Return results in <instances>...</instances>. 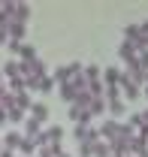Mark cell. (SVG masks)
Listing matches in <instances>:
<instances>
[{"instance_id": "1", "label": "cell", "mask_w": 148, "mask_h": 157, "mask_svg": "<svg viewBox=\"0 0 148 157\" xmlns=\"http://www.w3.org/2000/svg\"><path fill=\"white\" fill-rule=\"evenodd\" d=\"M3 9H6L9 21L27 24V18H30V6H27V3H9V0H3Z\"/></svg>"}, {"instance_id": "2", "label": "cell", "mask_w": 148, "mask_h": 157, "mask_svg": "<svg viewBox=\"0 0 148 157\" xmlns=\"http://www.w3.org/2000/svg\"><path fill=\"white\" fill-rule=\"evenodd\" d=\"M79 73H85V67L76 60V63H67V67H57V70H55V76H52V82H55L57 88H60V85H67V82H70L73 76H79Z\"/></svg>"}, {"instance_id": "3", "label": "cell", "mask_w": 148, "mask_h": 157, "mask_svg": "<svg viewBox=\"0 0 148 157\" xmlns=\"http://www.w3.org/2000/svg\"><path fill=\"white\" fill-rule=\"evenodd\" d=\"M60 139H64V127H42V133L37 136V148L42 145H60Z\"/></svg>"}, {"instance_id": "4", "label": "cell", "mask_w": 148, "mask_h": 157, "mask_svg": "<svg viewBox=\"0 0 148 157\" xmlns=\"http://www.w3.org/2000/svg\"><path fill=\"white\" fill-rule=\"evenodd\" d=\"M73 136H76V142H79V145H91V142H97V139H100V133L94 130L91 124H76Z\"/></svg>"}, {"instance_id": "5", "label": "cell", "mask_w": 148, "mask_h": 157, "mask_svg": "<svg viewBox=\"0 0 148 157\" xmlns=\"http://www.w3.org/2000/svg\"><path fill=\"white\" fill-rule=\"evenodd\" d=\"M118 91H121V100H139V85H133L124 70H121V78H118Z\"/></svg>"}, {"instance_id": "6", "label": "cell", "mask_w": 148, "mask_h": 157, "mask_svg": "<svg viewBox=\"0 0 148 157\" xmlns=\"http://www.w3.org/2000/svg\"><path fill=\"white\" fill-rule=\"evenodd\" d=\"M124 42L142 48V27H139V24H127V27H124Z\"/></svg>"}, {"instance_id": "7", "label": "cell", "mask_w": 148, "mask_h": 157, "mask_svg": "<svg viewBox=\"0 0 148 157\" xmlns=\"http://www.w3.org/2000/svg\"><path fill=\"white\" fill-rule=\"evenodd\" d=\"M139 52H142V48H136V45H130V42H121V45H118V58L124 60V67H130Z\"/></svg>"}, {"instance_id": "8", "label": "cell", "mask_w": 148, "mask_h": 157, "mask_svg": "<svg viewBox=\"0 0 148 157\" xmlns=\"http://www.w3.org/2000/svg\"><path fill=\"white\" fill-rule=\"evenodd\" d=\"M118 130H121V124L112 118V121H106V124L97 130V133H100V139H103V142H112V139H118Z\"/></svg>"}, {"instance_id": "9", "label": "cell", "mask_w": 148, "mask_h": 157, "mask_svg": "<svg viewBox=\"0 0 148 157\" xmlns=\"http://www.w3.org/2000/svg\"><path fill=\"white\" fill-rule=\"evenodd\" d=\"M0 73H3L6 82H12V78H24V76H21V63H18V60H6V63L0 67Z\"/></svg>"}, {"instance_id": "10", "label": "cell", "mask_w": 148, "mask_h": 157, "mask_svg": "<svg viewBox=\"0 0 148 157\" xmlns=\"http://www.w3.org/2000/svg\"><path fill=\"white\" fill-rule=\"evenodd\" d=\"M21 139H24V133H18V130H9V133L0 139V142H3V148H6V151H18Z\"/></svg>"}, {"instance_id": "11", "label": "cell", "mask_w": 148, "mask_h": 157, "mask_svg": "<svg viewBox=\"0 0 148 157\" xmlns=\"http://www.w3.org/2000/svg\"><path fill=\"white\" fill-rule=\"evenodd\" d=\"M27 115L33 118V121H39V124H45V121H49V106H45V103H37V100H33V106L27 109Z\"/></svg>"}, {"instance_id": "12", "label": "cell", "mask_w": 148, "mask_h": 157, "mask_svg": "<svg viewBox=\"0 0 148 157\" xmlns=\"http://www.w3.org/2000/svg\"><path fill=\"white\" fill-rule=\"evenodd\" d=\"M39 133H42V124H39V121H33V118L27 115V118H24V139H33V142H37Z\"/></svg>"}, {"instance_id": "13", "label": "cell", "mask_w": 148, "mask_h": 157, "mask_svg": "<svg viewBox=\"0 0 148 157\" xmlns=\"http://www.w3.org/2000/svg\"><path fill=\"white\" fill-rule=\"evenodd\" d=\"M15 55L21 58V63H24V60H37V48H33L30 42H18V45H15Z\"/></svg>"}, {"instance_id": "14", "label": "cell", "mask_w": 148, "mask_h": 157, "mask_svg": "<svg viewBox=\"0 0 148 157\" xmlns=\"http://www.w3.org/2000/svg\"><path fill=\"white\" fill-rule=\"evenodd\" d=\"M57 91H60V100H64L67 106H73V103H76V97H79V91H76V85H73V82H67V85H60Z\"/></svg>"}, {"instance_id": "15", "label": "cell", "mask_w": 148, "mask_h": 157, "mask_svg": "<svg viewBox=\"0 0 148 157\" xmlns=\"http://www.w3.org/2000/svg\"><path fill=\"white\" fill-rule=\"evenodd\" d=\"M118 78H121V70L106 67V70H103V88H118Z\"/></svg>"}, {"instance_id": "16", "label": "cell", "mask_w": 148, "mask_h": 157, "mask_svg": "<svg viewBox=\"0 0 148 157\" xmlns=\"http://www.w3.org/2000/svg\"><path fill=\"white\" fill-rule=\"evenodd\" d=\"M70 121L73 124H91V112L88 109H79V106H70Z\"/></svg>"}, {"instance_id": "17", "label": "cell", "mask_w": 148, "mask_h": 157, "mask_svg": "<svg viewBox=\"0 0 148 157\" xmlns=\"http://www.w3.org/2000/svg\"><path fill=\"white\" fill-rule=\"evenodd\" d=\"M124 109H127V106H124V100H106V112H109L115 121L124 115Z\"/></svg>"}, {"instance_id": "18", "label": "cell", "mask_w": 148, "mask_h": 157, "mask_svg": "<svg viewBox=\"0 0 148 157\" xmlns=\"http://www.w3.org/2000/svg\"><path fill=\"white\" fill-rule=\"evenodd\" d=\"M112 148L109 142H103V139H97V142H91V157H109Z\"/></svg>"}, {"instance_id": "19", "label": "cell", "mask_w": 148, "mask_h": 157, "mask_svg": "<svg viewBox=\"0 0 148 157\" xmlns=\"http://www.w3.org/2000/svg\"><path fill=\"white\" fill-rule=\"evenodd\" d=\"M24 118H27V112H21L18 106H9L6 109V121L9 124H24Z\"/></svg>"}, {"instance_id": "20", "label": "cell", "mask_w": 148, "mask_h": 157, "mask_svg": "<svg viewBox=\"0 0 148 157\" xmlns=\"http://www.w3.org/2000/svg\"><path fill=\"white\" fill-rule=\"evenodd\" d=\"M88 112H91V118L103 115V112H106V100H103V97H91V106H88Z\"/></svg>"}, {"instance_id": "21", "label": "cell", "mask_w": 148, "mask_h": 157, "mask_svg": "<svg viewBox=\"0 0 148 157\" xmlns=\"http://www.w3.org/2000/svg\"><path fill=\"white\" fill-rule=\"evenodd\" d=\"M39 157H60L64 154V145H42V148H37Z\"/></svg>"}, {"instance_id": "22", "label": "cell", "mask_w": 148, "mask_h": 157, "mask_svg": "<svg viewBox=\"0 0 148 157\" xmlns=\"http://www.w3.org/2000/svg\"><path fill=\"white\" fill-rule=\"evenodd\" d=\"M12 97H15V106H18L21 112H27V109L33 106V100H30V94H27V91H21V94H12Z\"/></svg>"}, {"instance_id": "23", "label": "cell", "mask_w": 148, "mask_h": 157, "mask_svg": "<svg viewBox=\"0 0 148 157\" xmlns=\"http://www.w3.org/2000/svg\"><path fill=\"white\" fill-rule=\"evenodd\" d=\"M18 151L24 157H30V154H37V142L33 139H21V145H18Z\"/></svg>"}, {"instance_id": "24", "label": "cell", "mask_w": 148, "mask_h": 157, "mask_svg": "<svg viewBox=\"0 0 148 157\" xmlns=\"http://www.w3.org/2000/svg\"><path fill=\"white\" fill-rule=\"evenodd\" d=\"M37 91H39V94H49V91H55V82H52V76H42V78H39Z\"/></svg>"}, {"instance_id": "25", "label": "cell", "mask_w": 148, "mask_h": 157, "mask_svg": "<svg viewBox=\"0 0 148 157\" xmlns=\"http://www.w3.org/2000/svg\"><path fill=\"white\" fill-rule=\"evenodd\" d=\"M79 157H91V145H79Z\"/></svg>"}, {"instance_id": "26", "label": "cell", "mask_w": 148, "mask_h": 157, "mask_svg": "<svg viewBox=\"0 0 148 157\" xmlns=\"http://www.w3.org/2000/svg\"><path fill=\"white\" fill-rule=\"evenodd\" d=\"M0 157H15V151H6V148H0Z\"/></svg>"}, {"instance_id": "27", "label": "cell", "mask_w": 148, "mask_h": 157, "mask_svg": "<svg viewBox=\"0 0 148 157\" xmlns=\"http://www.w3.org/2000/svg\"><path fill=\"white\" fill-rule=\"evenodd\" d=\"M0 124H6V109H0Z\"/></svg>"}, {"instance_id": "28", "label": "cell", "mask_w": 148, "mask_h": 157, "mask_svg": "<svg viewBox=\"0 0 148 157\" xmlns=\"http://www.w3.org/2000/svg\"><path fill=\"white\" fill-rule=\"evenodd\" d=\"M136 157H148V148H145V151H142V154H136Z\"/></svg>"}, {"instance_id": "29", "label": "cell", "mask_w": 148, "mask_h": 157, "mask_svg": "<svg viewBox=\"0 0 148 157\" xmlns=\"http://www.w3.org/2000/svg\"><path fill=\"white\" fill-rule=\"evenodd\" d=\"M3 82H6V78H3V73H0V85H3Z\"/></svg>"}, {"instance_id": "30", "label": "cell", "mask_w": 148, "mask_h": 157, "mask_svg": "<svg viewBox=\"0 0 148 157\" xmlns=\"http://www.w3.org/2000/svg\"><path fill=\"white\" fill-rule=\"evenodd\" d=\"M60 157H70V154H67V151H64V154H60Z\"/></svg>"}, {"instance_id": "31", "label": "cell", "mask_w": 148, "mask_h": 157, "mask_svg": "<svg viewBox=\"0 0 148 157\" xmlns=\"http://www.w3.org/2000/svg\"><path fill=\"white\" fill-rule=\"evenodd\" d=\"M145 97H148V85H145Z\"/></svg>"}, {"instance_id": "32", "label": "cell", "mask_w": 148, "mask_h": 157, "mask_svg": "<svg viewBox=\"0 0 148 157\" xmlns=\"http://www.w3.org/2000/svg\"><path fill=\"white\" fill-rule=\"evenodd\" d=\"M109 157H121V154H109Z\"/></svg>"}, {"instance_id": "33", "label": "cell", "mask_w": 148, "mask_h": 157, "mask_svg": "<svg viewBox=\"0 0 148 157\" xmlns=\"http://www.w3.org/2000/svg\"><path fill=\"white\" fill-rule=\"evenodd\" d=\"M0 148H3V142H0Z\"/></svg>"}]
</instances>
